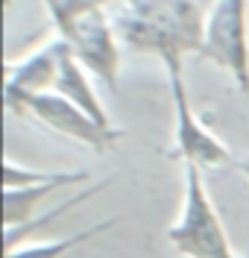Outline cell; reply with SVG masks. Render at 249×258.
<instances>
[{
  "label": "cell",
  "instance_id": "6da1fadb",
  "mask_svg": "<svg viewBox=\"0 0 249 258\" xmlns=\"http://www.w3.org/2000/svg\"><path fill=\"white\" fill-rule=\"evenodd\" d=\"M112 21L117 38L138 53L155 56L164 74L185 71V59L202 50L205 12L197 0H126Z\"/></svg>",
  "mask_w": 249,
  "mask_h": 258
},
{
  "label": "cell",
  "instance_id": "7a4b0ae2",
  "mask_svg": "<svg viewBox=\"0 0 249 258\" xmlns=\"http://www.w3.org/2000/svg\"><path fill=\"white\" fill-rule=\"evenodd\" d=\"M167 243L182 258H243L223 226L202 170L185 164V197L179 217L167 229Z\"/></svg>",
  "mask_w": 249,
  "mask_h": 258
},
{
  "label": "cell",
  "instance_id": "3957f363",
  "mask_svg": "<svg viewBox=\"0 0 249 258\" xmlns=\"http://www.w3.org/2000/svg\"><path fill=\"white\" fill-rule=\"evenodd\" d=\"M6 106L12 112L33 114L35 120H41L44 126H50L53 132L65 135L70 141L82 147H91L94 153L106 156L112 153V147L120 141V129L106 126L97 117L79 109L76 103H70L67 97L56 94V91H38V94H3Z\"/></svg>",
  "mask_w": 249,
  "mask_h": 258
},
{
  "label": "cell",
  "instance_id": "277c9868",
  "mask_svg": "<svg viewBox=\"0 0 249 258\" xmlns=\"http://www.w3.org/2000/svg\"><path fill=\"white\" fill-rule=\"evenodd\" d=\"M199 56L223 68L249 94V0H214L205 12Z\"/></svg>",
  "mask_w": 249,
  "mask_h": 258
},
{
  "label": "cell",
  "instance_id": "5b68a950",
  "mask_svg": "<svg viewBox=\"0 0 249 258\" xmlns=\"http://www.w3.org/2000/svg\"><path fill=\"white\" fill-rule=\"evenodd\" d=\"M56 35H62L73 56L94 74L109 91H117L120 80V47H117V30L115 21L106 15L103 9L97 12H85L76 18H65L59 24H53Z\"/></svg>",
  "mask_w": 249,
  "mask_h": 258
},
{
  "label": "cell",
  "instance_id": "8992f818",
  "mask_svg": "<svg viewBox=\"0 0 249 258\" xmlns=\"http://www.w3.org/2000/svg\"><path fill=\"white\" fill-rule=\"evenodd\" d=\"M167 82H170L173 114H176L170 159L182 161V164H194L202 173L214 170V167H234V161H237L234 153L191 109V97H188V88H185V71L167 74Z\"/></svg>",
  "mask_w": 249,
  "mask_h": 258
},
{
  "label": "cell",
  "instance_id": "52a82bcc",
  "mask_svg": "<svg viewBox=\"0 0 249 258\" xmlns=\"http://www.w3.org/2000/svg\"><path fill=\"white\" fill-rule=\"evenodd\" d=\"M91 176L88 170H33L18 167L15 161H6L3 170V229L15 232L21 226L33 223L35 209L47 200L50 194L70 188L76 182Z\"/></svg>",
  "mask_w": 249,
  "mask_h": 258
},
{
  "label": "cell",
  "instance_id": "ba28073f",
  "mask_svg": "<svg viewBox=\"0 0 249 258\" xmlns=\"http://www.w3.org/2000/svg\"><path fill=\"white\" fill-rule=\"evenodd\" d=\"M73 50L62 35H53L44 44L30 50L15 62H6V85L3 94H38V91H53L62 62Z\"/></svg>",
  "mask_w": 249,
  "mask_h": 258
},
{
  "label": "cell",
  "instance_id": "9c48e42d",
  "mask_svg": "<svg viewBox=\"0 0 249 258\" xmlns=\"http://www.w3.org/2000/svg\"><path fill=\"white\" fill-rule=\"evenodd\" d=\"M53 91L62 94V97H67L70 103H76V106L85 109L91 117H97L100 123L115 126L112 117H109V112L103 109L97 91H94V74H91V71H88L73 53L62 62V71H59V80H56V88H53Z\"/></svg>",
  "mask_w": 249,
  "mask_h": 258
},
{
  "label": "cell",
  "instance_id": "30bf717a",
  "mask_svg": "<svg viewBox=\"0 0 249 258\" xmlns=\"http://www.w3.org/2000/svg\"><path fill=\"white\" fill-rule=\"evenodd\" d=\"M115 223V220H106V223L100 226H91V229H85V232H76V235H70V238H56V241H24L12 246V249H6V258H62L65 252H70L73 246H79L85 243L88 238H97L100 232H106L109 226Z\"/></svg>",
  "mask_w": 249,
  "mask_h": 258
},
{
  "label": "cell",
  "instance_id": "8fae6325",
  "mask_svg": "<svg viewBox=\"0 0 249 258\" xmlns=\"http://www.w3.org/2000/svg\"><path fill=\"white\" fill-rule=\"evenodd\" d=\"M126 0H44L50 12V21L59 24L65 18H76V15H85V12H97V9H109V6H123Z\"/></svg>",
  "mask_w": 249,
  "mask_h": 258
},
{
  "label": "cell",
  "instance_id": "7c38bea8",
  "mask_svg": "<svg viewBox=\"0 0 249 258\" xmlns=\"http://www.w3.org/2000/svg\"><path fill=\"white\" fill-rule=\"evenodd\" d=\"M234 167H237V170L243 173V179L249 182V156H246V159H237V161H234Z\"/></svg>",
  "mask_w": 249,
  "mask_h": 258
}]
</instances>
